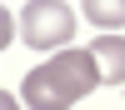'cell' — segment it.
<instances>
[{"instance_id":"cell-5","label":"cell","mask_w":125,"mask_h":110,"mask_svg":"<svg viewBox=\"0 0 125 110\" xmlns=\"http://www.w3.org/2000/svg\"><path fill=\"white\" fill-rule=\"evenodd\" d=\"M0 15H5V20H0V40L10 45V35H15V20H10V10H0Z\"/></svg>"},{"instance_id":"cell-3","label":"cell","mask_w":125,"mask_h":110,"mask_svg":"<svg viewBox=\"0 0 125 110\" xmlns=\"http://www.w3.org/2000/svg\"><path fill=\"white\" fill-rule=\"evenodd\" d=\"M90 60H95L100 85H125V40H120V35L90 40Z\"/></svg>"},{"instance_id":"cell-4","label":"cell","mask_w":125,"mask_h":110,"mask_svg":"<svg viewBox=\"0 0 125 110\" xmlns=\"http://www.w3.org/2000/svg\"><path fill=\"white\" fill-rule=\"evenodd\" d=\"M80 5H85L90 25H100V30H120L125 25V0H80Z\"/></svg>"},{"instance_id":"cell-1","label":"cell","mask_w":125,"mask_h":110,"mask_svg":"<svg viewBox=\"0 0 125 110\" xmlns=\"http://www.w3.org/2000/svg\"><path fill=\"white\" fill-rule=\"evenodd\" d=\"M95 85H100V75H95L90 50H65V55H50L45 65H35L20 80V100L30 110H70Z\"/></svg>"},{"instance_id":"cell-6","label":"cell","mask_w":125,"mask_h":110,"mask_svg":"<svg viewBox=\"0 0 125 110\" xmlns=\"http://www.w3.org/2000/svg\"><path fill=\"white\" fill-rule=\"evenodd\" d=\"M0 110H20V100H10V90H5V100H0Z\"/></svg>"},{"instance_id":"cell-2","label":"cell","mask_w":125,"mask_h":110,"mask_svg":"<svg viewBox=\"0 0 125 110\" xmlns=\"http://www.w3.org/2000/svg\"><path fill=\"white\" fill-rule=\"evenodd\" d=\"M75 10L65 5V0H30L25 10H20V40H25L30 50H60L75 40Z\"/></svg>"}]
</instances>
